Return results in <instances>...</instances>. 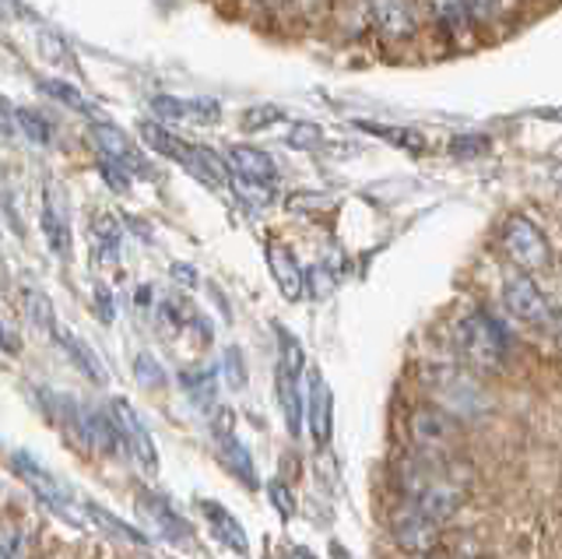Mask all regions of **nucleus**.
I'll return each mask as SVG.
<instances>
[{
	"instance_id": "41",
	"label": "nucleus",
	"mask_w": 562,
	"mask_h": 559,
	"mask_svg": "<svg viewBox=\"0 0 562 559\" xmlns=\"http://www.w3.org/2000/svg\"><path fill=\"white\" fill-rule=\"evenodd\" d=\"M292 559H313V552L303 549V546H295V549H292Z\"/></svg>"
},
{
	"instance_id": "6",
	"label": "nucleus",
	"mask_w": 562,
	"mask_h": 559,
	"mask_svg": "<svg viewBox=\"0 0 562 559\" xmlns=\"http://www.w3.org/2000/svg\"><path fill=\"white\" fill-rule=\"evenodd\" d=\"M148 113L155 124H193V127H211L222 120V102L218 99H207V96H169V92H155L148 96Z\"/></svg>"
},
{
	"instance_id": "26",
	"label": "nucleus",
	"mask_w": 562,
	"mask_h": 559,
	"mask_svg": "<svg viewBox=\"0 0 562 559\" xmlns=\"http://www.w3.org/2000/svg\"><path fill=\"white\" fill-rule=\"evenodd\" d=\"M369 134L383 137V142H391L397 148H408V152H422L426 148V137H422L418 131H408V127H380V124H362Z\"/></svg>"
},
{
	"instance_id": "1",
	"label": "nucleus",
	"mask_w": 562,
	"mask_h": 559,
	"mask_svg": "<svg viewBox=\"0 0 562 559\" xmlns=\"http://www.w3.org/2000/svg\"><path fill=\"white\" fill-rule=\"evenodd\" d=\"M137 131H140V137H145V145L151 152H158L162 159H172L176 166H183L201 183L225 187L228 180H233V172H228V166H225V155L211 152L207 145H190V142H183L180 134H172L169 127L155 124V120H140Z\"/></svg>"
},
{
	"instance_id": "38",
	"label": "nucleus",
	"mask_w": 562,
	"mask_h": 559,
	"mask_svg": "<svg viewBox=\"0 0 562 559\" xmlns=\"http://www.w3.org/2000/svg\"><path fill=\"white\" fill-rule=\"evenodd\" d=\"M0 353H8V356H14L18 353V338L11 335V331L0 324Z\"/></svg>"
},
{
	"instance_id": "21",
	"label": "nucleus",
	"mask_w": 562,
	"mask_h": 559,
	"mask_svg": "<svg viewBox=\"0 0 562 559\" xmlns=\"http://www.w3.org/2000/svg\"><path fill=\"white\" fill-rule=\"evenodd\" d=\"M78 429H81L85 440H92V447H99L105 454H113L120 447L116 423H113V415H105V412H85L78 418Z\"/></svg>"
},
{
	"instance_id": "12",
	"label": "nucleus",
	"mask_w": 562,
	"mask_h": 559,
	"mask_svg": "<svg viewBox=\"0 0 562 559\" xmlns=\"http://www.w3.org/2000/svg\"><path fill=\"white\" fill-rule=\"evenodd\" d=\"M43 236L53 254L70 257V212L60 183H46L43 190Z\"/></svg>"
},
{
	"instance_id": "15",
	"label": "nucleus",
	"mask_w": 562,
	"mask_h": 559,
	"mask_svg": "<svg viewBox=\"0 0 562 559\" xmlns=\"http://www.w3.org/2000/svg\"><path fill=\"white\" fill-rule=\"evenodd\" d=\"M306 423L313 433V444H327L330 429H334V394L327 388V380L321 370H310V383H306Z\"/></svg>"
},
{
	"instance_id": "27",
	"label": "nucleus",
	"mask_w": 562,
	"mask_h": 559,
	"mask_svg": "<svg viewBox=\"0 0 562 559\" xmlns=\"http://www.w3.org/2000/svg\"><path fill=\"white\" fill-rule=\"evenodd\" d=\"M88 514H92L102 528H110L113 535H120V538H127V541H137V546H145V532H137V528H131L127 521H120L116 514H110V511H102V506H88Z\"/></svg>"
},
{
	"instance_id": "30",
	"label": "nucleus",
	"mask_w": 562,
	"mask_h": 559,
	"mask_svg": "<svg viewBox=\"0 0 562 559\" xmlns=\"http://www.w3.org/2000/svg\"><path fill=\"white\" fill-rule=\"evenodd\" d=\"M218 370H204V373H193V377H187V391L201 401V405H207L211 401V394L218 391Z\"/></svg>"
},
{
	"instance_id": "35",
	"label": "nucleus",
	"mask_w": 562,
	"mask_h": 559,
	"mask_svg": "<svg viewBox=\"0 0 562 559\" xmlns=\"http://www.w3.org/2000/svg\"><path fill=\"white\" fill-rule=\"evenodd\" d=\"M0 137H18V107L8 96H0Z\"/></svg>"
},
{
	"instance_id": "37",
	"label": "nucleus",
	"mask_w": 562,
	"mask_h": 559,
	"mask_svg": "<svg viewBox=\"0 0 562 559\" xmlns=\"http://www.w3.org/2000/svg\"><path fill=\"white\" fill-rule=\"evenodd\" d=\"M316 137H321V131H316V127H295L289 142L299 148V145H310V142H316Z\"/></svg>"
},
{
	"instance_id": "24",
	"label": "nucleus",
	"mask_w": 562,
	"mask_h": 559,
	"mask_svg": "<svg viewBox=\"0 0 562 559\" xmlns=\"http://www.w3.org/2000/svg\"><path fill=\"white\" fill-rule=\"evenodd\" d=\"M92 243H95V254L105 265H113L116 254H120V222L113 212H95L92 215Z\"/></svg>"
},
{
	"instance_id": "8",
	"label": "nucleus",
	"mask_w": 562,
	"mask_h": 559,
	"mask_svg": "<svg viewBox=\"0 0 562 559\" xmlns=\"http://www.w3.org/2000/svg\"><path fill=\"white\" fill-rule=\"evenodd\" d=\"M503 303L524 324L552 327V303L541 295V289L535 286L531 275H524V271L506 275V282H503Z\"/></svg>"
},
{
	"instance_id": "32",
	"label": "nucleus",
	"mask_w": 562,
	"mask_h": 559,
	"mask_svg": "<svg viewBox=\"0 0 562 559\" xmlns=\"http://www.w3.org/2000/svg\"><path fill=\"white\" fill-rule=\"evenodd\" d=\"M99 172H102V180L116 190V194H123V190L131 187V172H127V169H120V166L110 163V159H102V155H99Z\"/></svg>"
},
{
	"instance_id": "3",
	"label": "nucleus",
	"mask_w": 562,
	"mask_h": 559,
	"mask_svg": "<svg viewBox=\"0 0 562 559\" xmlns=\"http://www.w3.org/2000/svg\"><path fill=\"white\" fill-rule=\"evenodd\" d=\"M278 401H281V412H285V423H289V433L299 436L303 429V345H299L285 327H278Z\"/></svg>"
},
{
	"instance_id": "9",
	"label": "nucleus",
	"mask_w": 562,
	"mask_h": 559,
	"mask_svg": "<svg viewBox=\"0 0 562 559\" xmlns=\"http://www.w3.org/2000/svg\"><path fill=\"white\" fill-rule=\"evenodd\" d=\"M113 423H116V433H120V440L127 444L131 450V458L148 471V476H155L158 471V450H155V440H151V433L145 426V418L137 415V409L131 405L127 398H116L113 401Z\"/></svg>"
},
{
	"instance_id": "11",
	"label": "nucleus",
	"mask_w": 562,
	"mask_h": 559,
	"mask_svg": "<svg viewBox=\"0 0 562 559\" xmlns=\"http://www.w3.org/2000/svg\"><path fill=\"white\" fill-rule=\"evenodd\" d=\"M408 433H412V440L418 447H426V450H447V447L457 444V436H461V426H457V418L447 409H418L408 418Z\"/></svg>"
},
{
	"instance_id": "28",
	"label": "nucleus",
	"mask_w": 562,
	"mask_h": 559,
	"mask_svg": "<svg viewBox=\"0 0 562 559\" xmlns=\"http://www.w3.org/2000/svg\"><path fill=\"white\" fill-rule=\"evenodd\" d=\"M25 310H29V317H32V324H40L43 331H53L57 327V321H53V306H49V300L40 292V289H29L25 292Z\"/></svg>"
},
{
	"instance_id": "33",
	"label": "nucleus",
	"mask_w": 562,
	"mask_h": 559,
	"mask_svg": "<svg viewBox=\"0 0 562 559\" xmlns=\"http://www.w3.org/2000/svg\"><path fill=\"white\" fill-rule=\"evenodd\" d=\"M134 373L140 377V383H145V388H158V383H166L162 366H155L151 356H140V359L134 362Z\"/></svg>"
},
{
	"instance_id": "40",
	"label": "nucleus",
	"mask_w": 562,
	"mask_h": 559,
	"mask_svg": "<svg viewBox=\"0 0 562 559\" xmlns=\"http://www.w3.org/2000/svg\"><path fill=\"white\" fill-rule=\"evenodd\" d=\"M330 559H351V552L341 546V541H330Z\"/></svg>"
},
{
	"instance_id": "10",
	"label": "nucleus",
	"mask_w": 562,
	"mask_h": 559,
	"mask_svg": "<svg viewBox=\"0 0 562 559\" xmlns=\"http://www.w3.org/2000/svg\"><path fill=\"white\" fill-rule=\"evenodd\" d=\"M464 503V485H457L453 479H429V482H418L415 493H412V506L418 514H426L429 521L443 524L447 517H453L461 511Z\"/></svg>"
},
{
	"instance_id": "14",
	"label": "nucleus",
	"mask_w": 562,
	"mask_h": 559,
	"mask_svg": "<svg viewBox=\"0 0 562 559\" xmlns=\"http://www.w3.org/2000/svg\"><path fill=\"white\" fill-rule=\"evenodd\" d=\"M394 541L404 552L426 556L439 546V524L429 521L426 514H418L415 506H408V511H401L394 517Z\"/></svg>"
},
{
	"instance_id": "25",
	"label": "nucleus",
	"mask_w": 562,
	"mask_h": 559,
	"mask_svg": "<svg viewBox=\"0 0 562 559\" xmlns=\"http://www.w3.org/2000/svg\"><path fill=\"white\" fill-rule=\"evenodd\" d=\"M281 120H285V110H281V107H271V102H263V107L243 110L239 127H243L246 134H257V131H268V127L281 124Z\"/></svg>"
},
{
	"instance_id": "36",
	"label": "nucleus",
	"mask_w": 562,
	"mask_h": 559,
	"mask_svg": "<svg viewBox=\"0 0 562 559\" xmlns=\"http://www.w3.org/2000/svg\"><path fill=\"white\" fill-rule=\"evenodd\" d=\"M268 493H271V503L278 506V514L281 517H292V511H295V503H292V493H289V489H285V482H271L268 485Z\"/></svg>"
},
{
	"instance_id": "31",
	"label": "nucleus",
	"mask_w": 562,
	"mask_h": 559,
	"mask_svg": "<svg viewBox=\"0 0 562 559\" xmlns=\"http://www.w3.org/2000/svg\"><path fill=\"white\" fill-rule=\"evenodd\" d=\"M145 506H148V511H151V517L155 521H162V528L169 532V535H176V538H180L187 528H183V521L180 517H176L172 511H169V503H158V500H145Z\"/></svg>"
},
{
	"instance_id": "34",
	"label": "nucleus",
	"mask_w": 562,
	"mask_h": 559,
	"mask_svg": "<svg viewBox=\"0 0 562 559\" xmlns=\"http://www.w3.org/2000/svg\"><path fill=\"white\" fill-rule=\"evenodd\" d=\"M18 546H22V532L11 521H0V559H14Z\"/></svg>"
},
{
	"instance_id": "2",
	"label": "nucleus",
	"mask_w": 562,
	"mask_h": 559,
	"mask_svg": "<svg viewBox=\"0 0 562 559\" xmlns=\"http://www.w3.org/2000/svg\"><path fill=\"white\" fill-rule=\"evenodd\" d=\"M457 348H461V356L471 366H479V370H499L506 356V331L496 317H488V313H468V317L457 324Z\"/></svg>"
},
{
	"instance_id": "29",
	"label": "nucleus",
	"mask_w": 562,
	"mask_h": 559,
	"mask_svg": "<svg viewBox=\"0 0 562 559\" xmlns=\"http://www.w3.org/2000/svg\"><path fill=\"white\" fill-rule=\"evenodd\" d=\"M222 373H225V383L233 391H239L243 383H246V362H243V353L236 345H228L225 348V356H222Z\"/></svg>"
},
{
	"instance_id": "20",
	"label": "nucleus",
	"mask_w": 562,
	"mask_h": 559,
	"mask_svg": "<svg viewBox=\"0 0 562 559\" xmlns=\"http://www.w3.org/2000/svg\"><path fill=\"white\" fill-rule=\"evenodd\" d=\"M373 19H376V29L391 40H408L415 32L412 8L404 4V0H373Z\"/></svg>"
},
{
	"instance_id": "16",
	"label": "nucleus",
	"mask_w": 562,
	"mask_h": 559,
	"mask_svg": "<svg viewBox=\"0 0 562 559\" xmlns=\"http://www.w3.org/2000/svg\"><path fill=\"white\" fill-rule=\"evenodd\" d=\"M201 514L207 517L211 532H215V538L222 541V546H228L233 552L246 556L250 552V535H246V528L239 524V517L228 511V506L215 503V500H201Z\"/></svg>"
},
{
	"instance_id": "39",
	"label": "nucleus",
	"mask_w": 562,
	"mask_h": 559,
	"mask_svg": "<svg viewBox=\"0 0 562 559\" xmlns=\"http://www.w3.org/2000/svg\"><path fill=\"white\" fill-rule=\"evenodd\" d=\"M172 275L176 278H180V282H198V271H193V268H187V265H172Z\"/></svg>"
},
{
	"instance_id": "23",
	"label": "nucleus",
	"mask_w": 562,
	"mask_h": 559,
	"mask_svg": "<svg viewBox=\"0 0 562 559\" xmlns=\"http://www.w3.org/2000/svg\"><path fill=\"white\" fill-rule=\"evenodd\" d=\"M40 89H43V96H49L53 102H60V107H67V110H75V113H81V116H88V120H99L102 113L88 102L75 85L70 81H60V78H43L40 81Z\"/></svg>"
},
{
	"instance_id": "17",
	"label": "nucleus",
	"mask_w": 562,
	"mask_h": 559,
	"mask_svg": "<svg viewBox=\"0 0 562 559\" xmlns=\"http://www.w3.org/2000/svg\"><path fill=\"white\" fill-rule=\"evenodd\" d=\"M218 433V450H222V461L233 468V476L239 482H246L250 489H257V471H254V458H250V450H246L236 436H233V418L222 415V429L215 426Z\"/></svg>"
},
{
	"instance_id": "4",
	"label": "nucleus",
	"mask_w": 562,
	"mask_h": 559,
	"mask_svg": "<svg viewBox=\"0 0 562 559\" xmlns=\"http://www.w3.org/2000/svg\"><path fill=\"white\" fill-rule=\"evenodd\" d=\"M88 137H92V145H95V152L102 155V159H110L120 169H127L131 180L134 177H155L148 155L140 152V145L134 142V137L123 127H116L110 116L88 120Z\"/></svg>"
},
{
	"instance_id": "13",
	"label": "nucleus",
	"mask_w": 562,
	"mask_h": 559,
	"mask_svg": "<svg viewBox=\"0 0 562 559\" xmlns=\"http://www.w3.org/2000/svg\"><path fill=\"white\" fill-rule=\"evenodd\" d=\"M225 166L239 180L268 183V187L278 183V163L263 148H257V145H228L225 148Z\"/></svg>"
},
{
	"instance_id": "19",
	"label": "nucleus",
	"mask_w": 562,
	"mask_h": 559,
	"mask_svg": "<svg viewBox=\"0 0 562 559\" xmlns=\"http://www.w3.org/2000/svg\"><path fill=\"white\" fill-rule=\"evenodd\" d=\"M53 335H57V342L67 348V356H70V362L78 366V370L88 377V380H95V383H105L110 380V373H105V366H102V359L95 356V348L88 345L81 335H75V331H67V327H53Z\"/></svg>"
},
{
	"instance_id": "42",
	"label": "nucleus",
	"mask_w": 562,
	"mask_h": 559,
	"mask_svg": "<svg viewBox=\"0 0 562 559\" xmlns=\"http://www.w3.org/2000/svg\"><path fill=\"white\" fill-rule=\"evenodd\" d=\"M4 14H8V0H0V22H4Z\"/></svg>"
},
{
	"instance_id": "5",
	"label": "nucleus",
	"mask_w": 562,
	"mask_h": 559,
	"mask_svg": "<svg viewBox=\"0 0 562 559\" xmlns=\"http://www.w3.org/2000/svg\"><path fill=\"white\" fill-rule=\"evenodd\" d=\"M503 250L509 254V260H514L517 268L524 271H544L552 265V247L549 239H544V233L538 230V225L531 219L524 215H509L503 222Z\"/></svg>"
},
{
	"instance_id": "22",
	"label": "nucleus",
	"mask_w": 562,
	"mask_h": 559,
	"mask_svg": "<svg viewBox=\"0 0 562 559\" xmlns=\"http://www.w3.org/2000/svg\"><path fill=\"white\" fill-rule=\"evenodd\" d=\"M18 137H25L29 145H40L49 148L57 142V127L49 124V116L32 110V107H18Z\"/></svg>"
},
{
	"instance_id": "7",
	"label": "nucleus",
	"mask_w": 562,
	"mask_h": 559,
	"mask_svg": "<svg viewBox=\"0 0 562 559\" xmlns=\"http://www.w3.org/2000/svg\"><path fill=\"white\" fill-rule=\"evenodd\" d=\"M11 471L32 489L35 496H40V500L49 506V511H57V514H64V517H70V521L78 517L75 500H70L67 485H64L57 476H53L49 468H43L40 461H35L32 454H11Z\"/></svg>"
},
{
	"instance_id": "18",
	"label": "nucleus",
	"mask_w": 562,
	"mask_h": 559,
	"mask_svg": "<svg viewBox=\"0 0 562 559\" xmlns=\"http://www.w3.org/2000/svg\"><path fill=\"white\" fill-rule=\"evenodd\" d=\"M268 265H271V275H274V286L281 289L285 300H299L303 295V268H299V260L289 247H281V243H271L268 247Z\"/></svg>"
}]
</instances>
